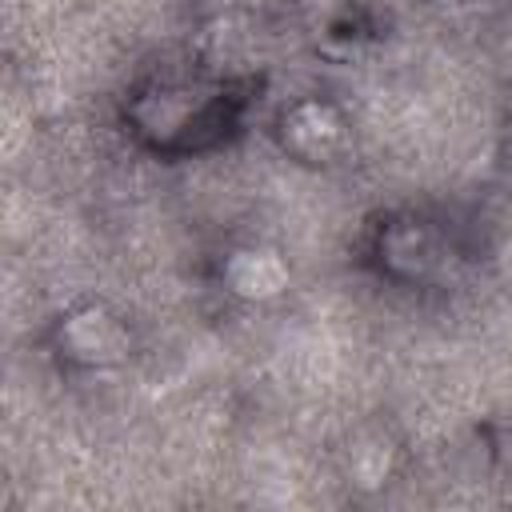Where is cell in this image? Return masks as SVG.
Listing matches in <instances>:
<instances>
[{
    "label": "cell",
    "mask_w": 512,
    "mask_h": 512,
    "mask_svg": "<svg viewBox=\"0 0 512 512\" xmlns=\"http://www.w3.org/2000/svg\"><path fill=\"white\" fill-rule=\"evenodd\" d=\"M60 352L76 364H88V368H108V364H120L128 352H132V332L124 328L120 316H112L108 308L100 304H88L80 312H72L60 332Z\"/></svg>",
    "instance_id": "obj_1"
},
{
    "label": "cell",
    "mask_w": 512,
    "mask_h": 512,
    "mask_svg": "<svg viewBox=\"0 0 512 512\" xmlns=\"http://www.w3.org/2000/svg\"><path fill=\"white\" fill-rule=\"evenodd\" d=\"M280 144L304 164H324L344 148V120L320 100H300L280 116Z\"/></svg>",
    "instance_id": "obj_2"
},
{
    "label": "cell",
    "mask_w": 512,
    "mask_h": 512,
    "mask_svg": "<svg viewBox=\"0 0 512 512\" xmlns=\"http://www.w3.org/2000/svg\"><path fill=\"white\" fill-rule=\"evenodd\" d=\"M380 260L392 276L424 280L444 260V244H440L436 228H428L424 220H396L380 236Z\"/></svg>",
    "instance_id": "obj_3"
},
{
    "label": "cell",
    "mask_w": 512,
    "mask_h": 512,
    "mask_svg": "<svg viewBox=\"0 0 512 512\" xmlns=\"http://www.w3.org/2000/svg\"><path fill=\"white\" fill-rule=\"evenodd\" d=\"M292 272L276 248H236L224 264V284L240 300H272L288 288Z\"/></svg>",
    "instance_id": "obj_4"
},
{
    "label": "cell",
    "mask_w": 512,
    "mask_h": 512,
    "mask_svg": "<svg viewBox=\"0 0 512 512\" xmlns=\"http://www.w3.org/2000/svg\"><path fill=\"white\" fill-rule=\"evenodd\" d=\"M192 116H196V100H188V92H156L136 104L140 128L160 140H172L176 132H184L192 124Z\"/></svg>",
    "instance_id": "obj_5"
}]
</instances>
